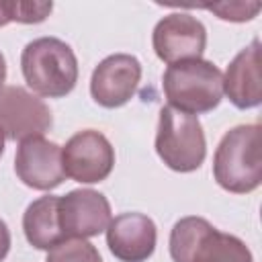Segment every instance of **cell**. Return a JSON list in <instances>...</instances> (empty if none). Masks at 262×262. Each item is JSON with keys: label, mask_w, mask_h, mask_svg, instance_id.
Wrapping results in <instances>:
<instances>
[{"label": "cell", "mask_w": 262, "mask_h": 262, "mask_svg": "<svg viewBox=\"0 0 262 262\" xmlns=\"http://www.w3.org/2000/svg\"><path fill=\"white\" fill-rule=\"evenodd\" d=\"M213 176L235 194L252 192L262 182V129L258 123L229 129L213 156Z\"/></svg>", "instance_id": "6da1fadb"}, {"label": "cell", "mask_w": 262, "mask_h": 262, "mask_svg": "<svg viewBox=\"0 0 262 262\" xmlns=\"http://www.w3.org/2000/svg\"><path fill=\"white\" fill-rule=\"evenodd\" d=\"M20 70L29 88L47 98L70 94L78 82V59L74 49L57 37H39L25 45Z\"/></svg>", "instance_id": "7a4b0ae2"}, {"label": "cell", "mask_w": 262, "mask_h": 262, "mask_svg": "<svg viewBox=\"0 0 262 262\" xmlns=\"http://www.w3.org/2000/svg\"><path fill=\"white\" fill-rule=\"evenodd\" d=\"M170 256L174 262H252V252L239 237L219 231L196 215L174 223Z\"/></svg>", "instance_id": "3957f363"}, {"label": "cell", "mask_w": 262, "mask_h": 262, "mask_svg": "<svg viewBox=\"0 0 262 262\" xmlns=\"http://www.w3.org/2000/svg\"><path fill=\"white\" fill-rule=\"evenodd\" d=\"M170 106L188 113H209L223 98V74L209 59H186L170 63L162 78Z\"/></svg>", "instance_id": "277c9868"}, {"label": "cell", "mask_w": 262, "mask_h": 262, "mask_svg": "<svg viewBox=\"0 0 262 262\" xmlns=\"http://www.w3.org/2000/svg\"><path fill=\"white\" fill-rule=\"evenodd\" d=\"M156 151L174 172L199 170L207 154V141L199 117L182 113L170 104L162 106L156 131Z\"/></svg>", "instance_id": "5b68a950"}, {"label": "cell", "mask_w": 262, "mask_h": 262, "mask_svg": "<svg viewBox=\"0 0 262 262\" xmlns=\"http://www.w3.org/2000/svg\"><path fill=\"white\" fill-rule=\"evenodd\" d=\"M61 166L68 178L94 184L113 172L115 149L100 131L84 129L74 133L61 147Z\"/></svg>", "instance_id": "8992f818"}, {"label": "cell", "mask_w": 262, "mask_h": 262, "mask_svg": "<svg viewBox=\"0 0 262 262\" xmlns=\"http://www.w3.org/2000/svg\"><path fill=\"white\" fill-rule=\"evenodd\" d=\"M151 43L156 55L168 66L199 59L207 47V29L190 12H170L154 27Z\"/></svg>", "instance_id": "52a82bcc"}, {"label": "cell", "mask_w": 262, "mask_h": 262, "mask_svg": "<svg viewBox=\"0 0 262 262\" xmlns=\"http://www.w3.org/2000/svg\"><path fill=\"white\" fill-rule=\"evenodd\" d=\"M53 123L49 106L23 86L0 88V127L8 139L41 137Z\"/></svg>", "instance_id": "ba28073f"}, {"label": "cell", "mask_w": 262, "mask_h": 262, "mask_svg": "<svg viewBox=\"0 0 262 262\" xmlns=\"http://www.w3.org/2000/svg\"><path fill=\"white\" fill-rule=\"evenodd\" d=\"M141 63L131 53L106 55L92 72L90 94L104 108H117L127 104L139 86Z\"/></svg>", "instance_id": "9c48e42d"}, {"label": "cell", "mask_w": 262, "mask_h": 262, "mask_svg": "<svg viewBox=\"0 0 262 262\" xmlns=\"http://www.w3.org/2000/svg\"><path fill=\"white\" fill-rule=\"evenodd\" d=\"M57 215L63 237L80 239L102 233L113 219L106 196L92 188H78L59 196Z\"/></svg>", "instance_id": "30bf717a"}, {"label": "cell", "mask_w": 262, "mask_h": 262, "mask_svg": "<svg viewBox=\"0 0 262 262\" xmlns=\"http://www.w3.org/2000/svg\"><path fill=\"white\" fill-rule=\"evenodd\" d=\"M14 172L27 186L37 190H51L59 186L66 180L61 147L43 135L23 139L16 147Z\"/></svg>", "instance_id": "8fae6325"}, {"label": "cell", "mask_w": 262, "mask_h": 262, "mask_svg": "<svg viewBox=\"0 0 262 262\" xmlns=\"http://www.w3.org/2000/svg\"><path fill=\"white\" fill-rule=\"evenodd\" d=\"M104 231L111 254L121 262H145L156 250V223L143 213H121Z\"/></svg>", "instance_id": "7c38bea8"}, {"label": "cell", "mask_w": 262, "mask_h": 262, "mask_svg": "<svg viewBox=\"0 0 262 262\" xmlns=\"http://www.w3.org/2000/svg\"><path fill=\"white\" fill-rule=\"evenodd\" d=\"M223 94L237 108H254L262 102L260 41L254 39L227 66L223 74Z\"/></svg>", "instance_id": "4fadbf2b"}, {"label": "cell", "mask_w": 262, "mask_h": 262, "mask_svg": "<svg viewBox=\"0 0 262 262\" xmlns=\"http://www.w3.org/2000/svg\"><path fill=\"white\" fill-rule=\"evenodd\" d=\"M59 196L45 194L37 201H33L25 215H23V229L27 242L37 250H49L57 242L66 239L59 227V215H57Z\"/></svg>", "instance_id": "5bb4252c"}, {"label": "cell", "mask_w": 262, "mask_h": 262, "mask_svg": "<svg viewBox=\"0 0 262 262\" xmlns=\"http://www.w3.org/2000/svg\"><path fill=\"white\" fill-rule=\"evenodd\" d=\"M53 10V2L33 0H0V27L16 20L25 25L43 23Z\"/></svg>", "instance_id": "9a60e30c"}, {"label": "cell", "mask_w": 262, "mask_h": 262, "mask_svg": "<svg viewBox=\"0 0 262 262\" xmlns=\"http://www.w3.org/2000/svg\"><path fill=\"white\" fill-rule=\"evenodd\" d=\"M45 262H102V258L88 239L66 237L47 250Z\"/></svg>", "instance_id": "2e32d148"}, {"label": "cell", "mask_w": 262, "mask_h": 262, "mask_svg": "<svg viewBox=\"0 0 262 262\" xmlns=\"http://www.w3.org/2000/svg\"><path fill=\"white\" fill-rule=\"evenodd\" d=\"M203 8L215 12L223 20L246 23L260 12L262 4L260 2H217V4H203Z\"/></svg>", "instance_id": "e0dca14e"}, {"label": "cell", "mask_w": 262, "mask_h": 262, "mask_svg": "<svg viewBox=\"0 0 262 262\" xmlns=\"http://www.w3.org/2000/svg\"><path fill=\"white\" fill-rule=\"evenodd\" d=\"M10 250V231H8V225L0 219V262L6 258Z\"/></svg>", "instance_id": "ac0fdd59"}, {"label": "cell", "mask_w": 262, "mask_h": 262, "mask_svg": "<svg viewBox=\"0 0 262 262\" xmlns=\"http://www.w3.org/2000/svg\"><path fill=\"white\" fill-rule=\"evenodd\" d=\"M4 80H6V59H4V55L0 51V88L4 86Z\"/></svg>", "instance_id": "d6986e66"}, {"label": "cell", "mask_w": 262, "mask_h": 262, "mask_svg": "<svg viewBox=\"0 0 262 262\" xmlns=\"http://www.w3.org/2000/svg\"><path fill=\"white\" fill-rule=\"evenodd\" d=\"M4 141H6V135H4V131H2V127H0V158H2V154H4Z\"/></svg>", "instance_id": "ffe728a7"}]
</instances>
